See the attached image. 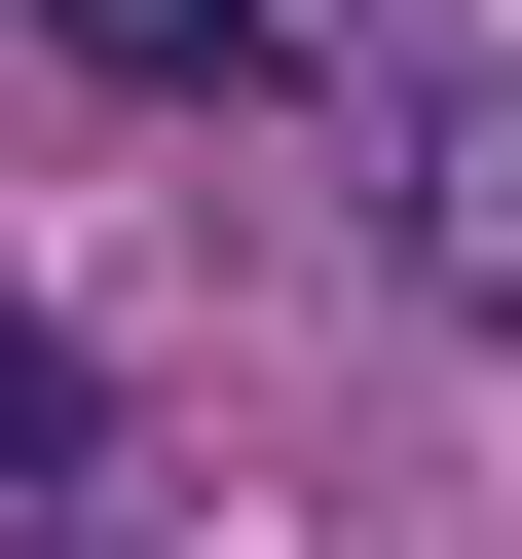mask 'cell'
<instances>
[{"mask_svg":"<svg viewBox=\"0 0 522 559\" xmlns=\"http://www.w3.org/2000/svg\"><path fill=\"white\" fill-rule=\"evenodd\" d=\"M373 261H411V336H522V75L485 38H373Z\"/></svg>","mask_w":522,"mask_h":559,"instance_id":"6da1fadb","label":"cell"},{"mask_svg":"<svg viewBox=\"0 0 522 559\" xmlns=\"http://www.w3.org/2000/svg\"><path fill=\"white\" fill-rule=\"evenodd\" d=\"M0 38H38V75H112V112H261V75H299L261 0H0Z\"/></svg>","mask_w":522,"mask_h":559,"instance_id":"7a4b0ae2","label":"cell"},{"mask_svg":"<svg viewBox=\"0 0 522 559\" xmlns=\"http://www.w3.org/2000/svg\"><path fill=\"white\" fill-rule=\"evenodd\" d=\"M0 485H112V336L75 299H0Z\"/></svg>","mask_w":522,"mask_h":559,"instance_id":"3957f363","label":"cell"}]
</instances>
